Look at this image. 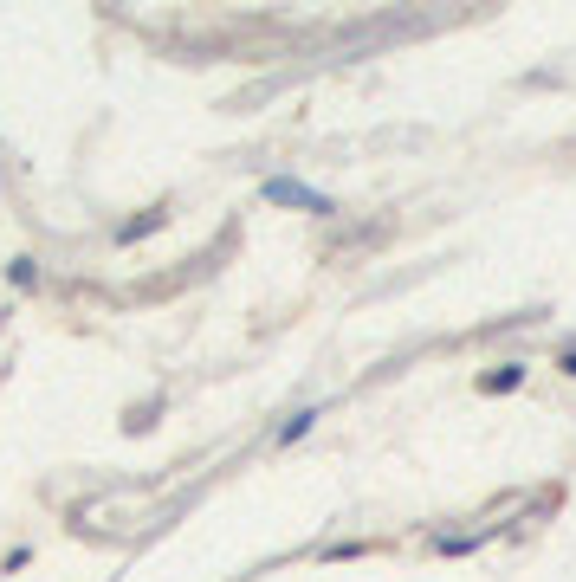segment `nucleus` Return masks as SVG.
Wrapping results in <instances>:
<instances>
[{"label": "nucleus", "instance_id": "obj_1", "mask_svg": "<svg viewBox=\"0 0 576 582\" xmlns=\"http://www.w3.org/2000/svg\"><path fill=\"white\" fill-rule=\"evenodd\" d=\"M266 201H285V207H305V214H337V201H331V194H318V188L292 182V175H272V182H266Z\"/></svg>", "mask_w": 576, "mask_h": 582}]
</instances>
